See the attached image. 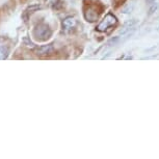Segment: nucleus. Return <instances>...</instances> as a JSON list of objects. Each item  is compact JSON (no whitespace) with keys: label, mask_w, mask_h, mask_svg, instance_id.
<instances>
[{"label":"nucleus","mask_w":159,"mask_h":159,"mask_svg":"<svg viewBox=\"0 0 159 159\" xmlns=\"http://www.w3.org/2000/svg\"><path fill=\"white\" fill-rule=\"evenodd\" d=\"M116 23H118L116 18L111 14H107L104 17V19L100 22V24L97 26V30L103 32L105 30H107L109 27H111V26H115Z\"/></svg>","instance_id":"2"},{"label":"nucleus","mask_w":159,"mask_h":159,"mask_svg":"<svg viewBox=\"0 0 159 159\" xmlns=\"http://www.w3.org/2000/svg\"><path fill=\"white\" fill-rule=\"evenodd\" d=\"M23 43L25 44V45H27V46H32V45H34V44L31 43V41L28 40L27 37H25V38L23 39Z\"/></svg>","instance_id":"12"},{"label":"nucleus","mask_w":159,"mask_h":159,"mask_svg":"<svg viewBox=\"0 0 159 159\" xmlns=\"http://www.w3.org/2000/svg\"><path fill=\"white\" fill-rule=\"evenodd\" d=\"M158 7H159V3H157V2L153 3L151 5V7L149 8V15H153V14H154L155 11L158 10Z\"/></svg>","instance_id":"9"},{"label":"nucleus","mask_w":159,"mask_h":159,"mask_svg":"<svg viewBox=\"0 0 159 159\" xmlns=\"http://www.w3.org/2000/svg\"><path fill=\"white\" fill-rule=\"evenodd\" d=\"M136 23H137V21L135 19L129 20V21H127V22L124 24V27H133V26H135Z\"/></svg>","instance_id":"10"},{"label":"nucleus","mask_w":159,"mask_h":159,"mask_svg":"<svg viewBox=\"0 0 159 159\" xmlns=\"http://www.w3.org/2000/svg\"><path fill=\"white\" fill-rule=\"evenodd\" d=\"M32 35L35 40L45 42L47 40H49L52 35V30H51L50 26L46 23H40L34 28V32Z\"/></svg>","instance_id":"1"},{"label":"nucleus","mask_w":159,"mask_h":159,"mask_svg":"<svg viewBox=\"0 0 159 159\" xmlns=\"http://www.w3.org/2000/svg\"><path fill=\"white\" fill-rule=\"evenodd\" d=\"M41 7H42L40 4H31V5H29L25 11H24V14H26L27 16H29V15L34 14V13H35V11H38L39 10H41Z\"/></svg>","instance_id":"7"},{"label":"nucleus","mask_w":159,"mask_h":159,"mask_svg":"<svg viewBox=\"0 0 159 159\" xmlns=\"http://www.w3.org/2000/svg\"><path fill=\"white\" fill-rule=\"evenodd\" d=\"M76 19L73 17H68L62 21V29L66 31L71 30L72 28H74L76 26Z\"/></svg>","instance_id":"5"},{"label":"nucleus","mask_w":159,"mask_h":159,"mask_svg":"<svg viewBox=\"0 0 159 159\" xmlns=\"http://www.w3.org/2000/svg\"><path fill=\"white\" fill-rule=\"evenodd\" d=\"M156 0H147V2H148V3H153V2H155Z\"/></svg>","instance_id":"13"},{"label":"nucleus","mask_w":159,"mask_h":159,"mask_svg":"<svg viewBox=\"0 0 159 159\" xmlns=\"http://www.w3.org/2000/svg\"><path fill=\"white\" fill-rule=\"evenodd\" d=\"M53 51H54V47L52 44H48V45H43V46L37 47L34 49V53L38 56L44 57V56H48L50 54H52Z\"/></svg>","instance_id":"4"},{"label":"nucleus","mask_w":159,"mask_h":159,"mask_svg":"<svg viewBox=\"0 0 159 159\" xmlns=\"http://www.w3.org/2000/svg\"><path fill=\"white\" fill-rule=\"evenodd\" d=\"M133 7H134V3H133V2H129V3L122 10V13H124V14L131 13L132 10H133Z\"/></svg>","instance_id":"8"},{"label":"nucleus","mask_w":159,"mask_h":159,"mask_svg":"<svg viewBox=\"0 0 159 159\" xmlns=\"http://www.w3.org/2000/svg\"><path fill=\"white\" fill-rule=\"evenodd\" d=\"M100 11L95 5H89L84 10V18L88 22H95L98 20Z\"/></svg>","instance_id":"3"},{"label":"nucleus","mask_w":159,"mask_h":159,"mask_svg":"<svg viewBox=\"0 0 159 159\" xmlns=\"http://www.w3.org/2000/svg\"><path fill=\"white\" fill-rule=\"evenodd\" d=\"M157 30H158V31H159V27H158V29H157Z\"/></svg>","instance_id":"14"},{"label":"nucleus","mask_w":159,"mask_h":159,"mask_svg":"<svg viewBox=\"0 0 159 159\" xmlns=\"http://www.w3.org/2000/svg\"><path fill=\"white\" fill-rule=\"evenodd\" d=\"M118 42H119V37H115V38L110 39L108 41V43H107V45H108V46H113V45H116Z\"/></svg>","instance_id":"11"},{"label":"nucleus","mask_w":159,"mask_h":159,"mask_svg":"<svg viewBox=\"0 0 159 159\" xmlns=\"http://www.w3.org/2000/svg\"><path fill=\"white\" fill-rule=\"evenodd\" d=\"M8 53H10V49L5 45H0V61H4L7 58Z\"/></svg>","instance_id":"6"}]
</instances>
